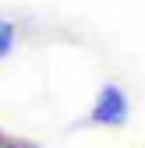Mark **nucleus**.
I'll list each match as a JSON object with an SVG mask.
<instances>
[{"label":"nucleus","instance_id":"obj_1","mask_svg":"<svg viewBox=\"0 0 145 148\" xmlns=\"http://www.w3.org/2000/svg\"><path fill=\"white\" fill-rule=\"evenodd\" d=\"M131 116V99H128V92H124L120 85H103L96 92V99H92V109H88V123H96V127H124Z\"/></svg>","mask_w":145,"mask_h":148},{"label":"nucleus","instance_id":"obj_2","mask_svg":"<svg viewBox=\"0 0 145 148\" xmlns=\"http://www.w3.org/2000/svg\"><path fill=\"white\" fill-rule=\"evenodd\" d=\"M14 42H18V28H14V21L0 18V60L14 53Z\"/></svg>","mask_w":145,"mask_h":148},{"label":"nucleus","instance_id":"obj_3","mask_svg":"<svg viewBox=\"0 0 145 148\" xmlns=\"http://www.w3.org/2000/svg\"><path fill=\"white\" fill-rule=\"evenodd\" d=\"M0 148H32V145H18V141H4Z\"/></svg>","mask_w":145,"mask_h":148}]
</instances>
